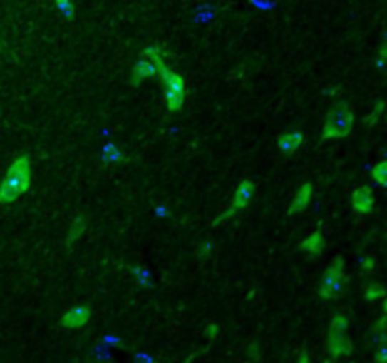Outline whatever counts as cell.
Segmentation results:
<instances>
[{
	"label": "cell",
	"instance_id": "3957f363",
	"mask_svg": "<svg viewBox=\"0 0 387 363\" xmlns=\"http://www.w3.org/2000/svg\"><path fill=\"white\" fill-rule=\"evenodd\" d=\"M346 284H348V275H346V263L342 255H336L329 267L323 271L321 282H319V297L321 299H334L339 297L340 293L344 292Z\"/></svg>",
	"mask_w": 387,
	"mask_h": 363
},
{
	"label": "cell",
	"instance_id": "8fae6325",
	"mask_svg": "<svg viewBox=\"0 0 387 363\" xmlns=\"http://www.w3.org/2000/svg\"><path fill=\"white\" fill-rule=\"evenodd\" d=\"M314 195V185L310 182H304V184L296 190V193L291 199L289 205V216H295V214H301L302 210H306L308 205L312 203Z\"/></svg>",
	"mask_w": 387,
	"mask_h": 363
},
{
	"label": "cell",
	"instance_id": "d4e9b609",
	"mask_svg": "<svg viewBox=\"0 0 387 363\" xmlns=\"http://www.w3.org/2000/svg\"><path fill=\"white\" fill-rule=\"evenodd\" d=\"M299 362H301V363H306V362H310V356H308V354H306V350H302V352H301V356H299Z\"/></svg>",
	"mask_w": 387,
	"mask_h": 363
},
{
	"label": "cell",
	"instance_id": "44dd1931",
	"mask_svg": "<svg viewBox=\"0 0 387 363\" xmlns=\"http://www.w3.org/2000/svg\"><path fill=\"white\" fill-rule=\"evenodd\" d=\"M217 333H220V325L215 324V322L208 324V327H206V337H208V339H215Z\"/></svg>",
	"mask_w": 387,
	"mask_h": 363
},
{
	"label": "cell",
	"instance_id": "5b68a950",
	"mask_svg": "<svg viewBox=\"0 0 387 363\" xmlns=\"http://www.w3.org/2000/svg\"><path fill=\"white\" fill-rule=\"evenodd\" d=\"M157 78L165 86V101H167L168 112H180L185 103V78L177 72L170 71L162 65L161 71L157 72Z\"/></svg>",
	"mask_w": 387,
	"mask_h": 363
},
{
	"label": "cell",
	"instance_id": "ffe728a7",
	"mask_svg": "<svg viewBox=\"0 0 387 363\" xmlns=\"http://www.w3.org/2000/svg\"><path fill=\"white\" fill-rule=\"evenodd\" d=\"M119 159H121V153H119L118 148L108 146L106 152H104V161H106V163H113V161H119Z\"/></svg>",
	"mask_w": 387,
	"mask_h": 363
},
{
	"label": "cell",
	"instance_id": "ac0fdd59",
	"mask_svg": "<svg viewBox=\"0 0 387 363\" xmlns=\"http://www.w3.org/2000/svg\"><path fill=\"white\" fill-rule=\"evenodd\" d=\"M55 6L59 8L61 14H63L66 19H72V17H74V6H72V0H55Z\"/></svg>",
	"mask_w": 387,
	"mask_h": 363
},
{
	"label": "cell",
	"instance_id": "2e32d148",
	"mask_svg": "<svg viewBox=\"0 0 387 363\" xmlns=\"http://www.w3.org/2000/svg\"><path fill=\"white\" fill-rule=\"evenodd\" d=\"M386 297V287L382 286V284H368V286L365 287V299L368 301V303H374V301H378V299H383Z\"/></svg>",
	"mask_w": 387,
	"mask_h": 363
},
{
	"label": "cell",
	"instance_id": "d6986e66",
	"mask_svg": "<svg viewBox=\"0 0 387 363\" xmlns=\"http://www.w3.org/2000/svg\"><path fill=\"white\" fill-rule=\"evenodd\" d=\"M374 269H376V261H374V257H363V260H361V271L365 272V275H371Z\"/></svg>",
	"mask_w": 387,
	"mask_h": 363
},
{
	"label": "cell",
	"instance_id": "9a60e30c",
	"mask_svg": "<svg viewBox=\"0 0 387 363\" xmlns=\"http://www.w3.org/2000/svg\"><path fill=\"white\" fill-rule=\"evenodd\" d=\"M348 325H350L348 316L339 312V315H334L333 318H331V322H329V333H346Z\"/></svg>",
	"mask_w": 387,
	"mask_h": 363
},
{
	"label": "cell",
	"instance_id": "e0dca14e",
	"mask_svg": "<svg viewBox=\"0 0 387 363\" xmlns=\"http://www.w3.org/2000/svg\"><path fill=\"white\" fill-rule=\"evenodd\" d=\"M383 106H386V101H383V98H380V101L372 106L371 114L365 118L366 127H372V125H376L378 121H380V118H382V114H383Z\"/></svg>",
	"mask_w": 387,
	"mask_h": 363
},
{
	"label": "cell",
	"instance_id": "7402d4cb",
	"mask_svg": "<svg viewBox=\"0 0 387 363\" xmlns=\"http://www.w3.org/2000/svg\"><path fill=\"white\" fill-rule=\"evenodd\" d=\"M210 252H212V242H205L202 246H200L199 255L202 257V260H205V257H208V255H210Z\"/></svg>",
	"mask_w": 387,
	"mask_h": 363
},
{
	"label": "cell",
	"instance_id": "52a82bcc",
	"mask_svg": "<svg viewBox=\"0 0 387 363\" xmlns=\"http://www.w3.org/2000/svg\"><path fill=\"white\" fill-rule=\"evenodd\" d=\"M374 206H376V201H374V191H372L371 185H361L351 193V208L361 216L372 214Z\"/></svg>",
	"mask_w": 387,
	"mask_h": 363
},
{
	"label": "cell",
	"instance_id": "277c9868",
	"mask_svg": "<svg viewBox=\"0 0 387 363\" xmlns=\"http://www.w3.org/2000/svg\"><path fill=\"white\" fill-rule=\"evenodd\" d=\"M165 65V48L162 46H148L142 51V59L133 66L130 86H140L148 78H157V72Z\"/></svg>",
	"mask_w": 387,
	"mask_h": 363
},
{
	"label": "cell",
	"instance_id": "603a6c76",
	"mask_svg": "<svg viewBox=\"0 0 387 363\" xmlns=\"http://www.w3.org/2000/svg\"><path fill=\"white\" fill-rule=\"evenodd\" d=\"M378 66H380V68H386V46H382V48H380V57H378Z\"/></svg>",
	"mask_w": 387,
	"mask_h": 363
},
{
	"label": "cell",
	"instance_id": "ba28073f",
	"mask_svg": "<svg viewBox=\"0 0 387 363\" xmlns=\"http://www.w3.org/2000/svg\"><path fill=\"white\" fill-rule=\"evenodd\" d=\"M89 320H91V309L87 305H76L63 315L61 324L65 325L66 329H80V327L89 324Z\"/></svg>",
	"mask_w": 387,
	"mask_h": 363
},
{
	"label": "cell",
	"instance_id": "4fadbf2b",
	"mask_svg": "<svg viewBox=\"0 0 387 363\" xmlns=\"http://www.w3.org/2000/svg\"><path fill=\"white\" fill-rule=\"evenodd\" d=\"M87 229V218L86 216H76L74 222L71 225V231L66 235V248H72L78 240L83 237Z\"/></svg>",
	"mask_w": 387,
	"mask_h": 363
},
{
	"label": "cell",
	"instance_id": "7c38bea8",
	"mask_svg": "<svg viewBox=\"0 0 387 363\" xmlns=\"http://www.w3.org/2000/svg\"><path fill=\"white\" fill-rule=\"evenodd\" d=\"M323 246H325V239H323L321 231H314V233L308 235L306 239L299 244V248H301L302 252H308V254L312 255H321Z\"/></svg>",
	"mask_w": 387,
	"mask_h": 363
},
{
	"label": "cell",
	"instance_id": "9c48e42d",
	"mask_svg": "<svg viewBox=\"0 0 387 363\" xmlns=\"http://www.w3.org/2000/svg\"><path fill=\"white\" fill-rule=\"evenodd\" d=\"M304 133L302 131H287L278 138V150L282 155H295L302 146H304Z\"/></svg>",
	"mask_w": 387,
	"mask_h": 363
},
{
	"label": "cell",
	"instance_id": "5bb4252c",
	"mask_svg": "<svg viewBox=\"0 0 387 363\" xmlns=\"http://www.w3.org/2000/svg\"><path fill=\"white\" fill-rule=\"evenodd\" d=\"M371 178H372V182L378 185V188H386L387 185V161L386 159L378 161L376 165H372Z\"/></svg>",
	"mask_w": 387,
	"mask_h": 363
},
{
	"label": "cell",
	"instance_id": "8992f818",
	"mask_svg": "<svg viewBox=\"0 0 387 363\" xmlns=\"http://www.w3.org/2000/svg\"><path fill=\"white\" fill-rule=\"evenodd\" d=\"M253 195H255V184H253L249 178H244L242 182L237 185V190H234L231 206H229L223 214H220V216L214 220V227H217V225H221V223H225L227 220H231L234 214L244 210V208L252 203Z\"/></svg>",
	"mask_w": 387,
	"mask_h": 363
},
{
	"label": "cell",
	"instance_id": "30bf717a",
	"mask_svg": "<svg viewBox=\"0 0 387 363\" xmlns=\"http://www.w3.org/2000/svg\"><path fill=\"white\" fill-rule=\"evenodd\" d=\"M327 350L329 354L336 358H344V356H350L354 352V344L346 337V333H329L327 335Z\"/></svg>",
	"mask_w": 387,
	"mask_h": 363
},
{
	"label": "cell",
	"instance_id": "7a4b0ae2",
	"mask_svg": "<svg viewBox=\"0 0 387 363\" xmlns=\"http://www.w3.org/2000/svg\"><path fill=\"white\" fill-rule=\"evenodd\" d=\"M355 116L351 108L346 103L334 104L333 108L329 110L325 120H323L321 138L323 140H339L346 138L354 129Z\"/></svg>",
	"mask_w": 387,
	"mask_h": 363
},
{
	"label": "cell",
	"instance_id": "cb8c5ba5",
	"mask_svg": "<svg viewBox=\"0 0 387 363\" xmlns=\"http://www.w3.org/2000/svg\"><path fill=\"white\" fill-rule=\"evenodd\" d=\"M386 359H387V348L382 344V348H380V352L376 354V362L378 363H386Z\"/></svg>",
	"mask_w": 387,
	"mask_h": 363
},
{
	"label": "cell",
	"instance_id": "6da1fadb",
	"mask_svg": "<svg viewBox=\"0 0 387 363\" xmlns=\"http://www.w3.org/2000/svg\"><path fill=\"white\" fill-rule=\"evenodd\" d=\"M31 180H33L31 159L27 155H19L14 159L0 182V205L16 203L23 193H27L31 188Z\"/></svg>",
	"mask_w": 387,
	"mask_h": 363
}]
</instances>
